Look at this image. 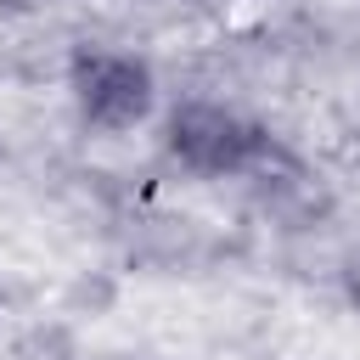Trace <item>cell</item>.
I'll return each instance as SVG.
<instances>
[{
    "mask_svg": "<svg viewBox=\"0 0 360 360\" xmlns=\"http://www.w3.org/2000/svg\"><path fill=\"white\" fill-rule=\"evenodd\" d=\"M338 281H343V298L360 309V248H349V253H343V270H338Z\"/></svg>",
    "mask_w": 360,
    "mask_h": 360,
    "instance_id": "cell-3",
    "label": "cell"
},
{
    "mask_svg": "<svg viewBox=\"0 0 360 360\" xmlns=\"http://www.w3.org/2000/svg\"><path fill=\"white\" fill-rule=\"evenodd\" d=\"M163 146H169V158H174L180 169L225 180V174H248V169L270 152V129L253 124V118H242V112L225 107V101L186 96V101H174L169 118H163Z\"/></svg>",
    "mask_w": 360,
    "mask_h": 360,
    "instance_id": "cell-1",
    "label": "cell"
},
{
    "mask_svg": "<svg viewBox=\"0 0 360 360\" xmlns=\"http://www.w3.org/2000/svg\"><path fill=\"white\" fill-rule=\"evenodd\" d=\"M34 6H45V0H0V11H34Z\"/></svg>",
    "mask_w": 360,
    "mask_h": 360,
    "instance_id": "cell-4",
    "label": "cell"
},
{
    "mask_svg": "<svg viewBox=\"0 0 360 360\" xmlns=\"http://www.w3.org/2000/svg\"><path fill=\"white\" fill-rule=\"evenodd\" d=\"M68 90L73 107L90 129H135L152 101H158V79L146 68V56L135 51H107V45H79L68 56Z\"/></svg>",
    "mask_w": 360,
    "mask_h": 360,
    "instance_id": "cell-2",
    "label": "cell"
}]
</instances>
